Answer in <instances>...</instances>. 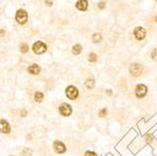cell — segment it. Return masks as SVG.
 I'll use <instances>...</instances> for the list:
<instances>
[{
	"mask_svg": "<svg viewBox=\"0 0 157 156\" xmlns=\"http://www.w3.org/2000/svg\"><path fill=\"white\" fill-rule=\"evenodd\" d=\"M95 86V81L93 78H88L86 81H85V87H86L88 89H92Z\"/></svg>",
	"mask_w": 157,
	"mask_h": 156,
	"instance_id": "cell-13",
	"label": "cell"
},
{
	"mask_svg": "<svg viewBox=\"0 0 157 156\" xmlns=\"http://www.w3.org/2000/svg\"><path fill=\"white\" fill-rule=\"evenodd\" d=\"M27 110L22 109L20 111V117L21 118H27Z\"/></svg>",
	"mask_w": 157,
	"mask_h": 156,
	"instance_id": "cell-19",
	"label": "cell"
},
{
	"mask_svg": "<svg viewBox=\"0 0 157 156\" xmlns=\"http://www.w3.org/2000/svg\"><path fill=\"white\" fill-rule=\"evenodd\" d=\"M156 1H157V0H156Z\"/></svg>",
	"mask_w": 157,
	"mask_h": 156,
	"instance_id": "cell-27",
	"label": "cell"
},
{
	"mask_svg": "<svg viewBox=\"0 0 157 156\" xmlns=\"http://www.w3.org/2000/svg\"><path fill=\"white\" fill-rule=\"evenodd\" d=\"M11 156H13V155H11Z\"/></svg>",
	"mask_w": 157,
	"mask_h": 156,
	"instance_id": "cell-26",
	"label": "cell"
},
{
	"mask_svg": "<svg viewBox=\"0 0 157 156\" xmlns=\"http://www.w3.org/2000/svg\"><path fill=\"white\" fill-rule=\"evenodd\" d=\"M129 70L133 76L137 77L141 74L142 71H143V67H142V65L139 63H133V64H131Z\"/></svg>",
	"mask_w": 157,
	"mask_h": 156,
	"instance_id": "cell-6",
	"label": "cell"
},
{
	"mask_svg": "<svg viewBox=\"0 0 157 156\" xmlns=\"http://www.w3.org/2000/svg\"><path fill=\"white\" fill-rule=\"evenodd\" d=\"M15 20L20 25L25 24L27 21V13L24 11V9H19L15 14Z\"/></svg>",
	"mask_w": 157,
	"mask_h": 156,
	"instance_id": "cell-5",
	"label": "cell"
},
{
	"mask_svg": "<svg viewBox=\"0 0 157 156\" xmlns=\"http://www.w3.org/2000/svg\"><path fill=\"white\" fill-rule=\"evenodd\" d=\"M106 92L108 93V95H109V96L111 95V93H112V91H111L110 89H107V90H106Z\"/></svg>",
	"mask_w": 157,
	"mask_h": 156,
	"instance_id": "cell-25",
	"label": "cell"
},
{
	"mask_svg": "<svg viewBox=\"0 0 157 156\" xmlns=\"http://www.w3.org/2000/svg\"><path fill=\"white\" fill-rule=\"evenodd\" d=\"M5 34H6V31L4 29H0V37H3Z\"/></svg>",
	"mask_w": 157,
	"mask_h": 156,
	"instance_id": "cell-24",
	"label": "cell"
},
{
	"mask_svg": "<svg viewBox=\"0 0 157 156\" xmlns=\"http://www.w3.org/2000/svg\"><path fill=\"white\" fill-rule=\"evenodd\" d=\"M59 113L62 117H69L72 115L73 108L72 106L67 103H62L61 105L59 106Z\"/></svg>",
	"mask_w": 157,
	"mask_h": 156,
	"instance_id": "cell-3",
	"label": "cell"
},
{
	"mask_svg": "<svg viewBox=\"0 0 157 156\" xmlns=\"http://www.w3.org/2000/svg\"><path fill=\"white\" fill-rule=\"evenodd\" d=\"M11 131V127L9 122L5 119H0V133L4 135H9Z\"/></svg>",
	"mask_w": 157,
	"mask_h": 156,
	"instance_id": "cell-7",
	"label": "cell"
},
{
	"mask_svg": "<svg viewBox=\"0 0 157 156\" xmlns=\"http://www.w3.org/2000/svg\"><path fill=\"white\" fill-rule=\"evenodd\" d=\"M45 4L48 6H52L53 5V0H45Z\"/></svg>",
	"mask_w": 157,
	"mask_h": 156,
	"instance_id": "cell-23",
	"label": "cell"
},
{
	"mask_svg": "<svg viewBox=\"0 0 157 156\" xmlns=\"http://www.w3.org/2000/svg\"><path fill=\"white\" fill-rule=\"evenodd\" d=\"M53 149L57 154H63L67 151V148L65 144H64L62 141L57 140V139L53 143Z\"/></svg>",
	"mask_w": 157,
	"mask_h": 156,
	"instance_id": "cell-4",
	"label": "cell"
},
{
	"mask_svg": "<svg viewBox=\"0 0 157 156\" xmlns=\"http://www.w3.org/2000/svg\"><path fill=\"white\" fill-rule=\"evenodd\" d=\"M44 98H45V96H44V93L41 92V91H36L34 93V101L36 103H43Z\"/></svg>",
	"mask_w": 157,
	"mask_h": 156,
	"instance_id": "cell-12",
	"label": "cell"
},
{
	"mask_svg": "<svg viewBox=\"0 0 157 156\" xmlns=\"http://www.w3.org/2000/svg\"><path fill=\"white\" fill-rule=\"evenodd\" d=\"M27 73L31 74V75H39L41 73V68L39 64L37 63H33L31 64L30 66L27 67Z\"/></svg>",
	"mask_w": 157,
	"mask_h": 156,
	"instance_id": "cell-8",
	"label": "cell"
},
{
	"mask_svg": "<svg viewBox=\"0 0 157 156\" xmlns=\"http://www.w3.org/2000/svg\"><path fill=\"white\" fill-rule=\"evenodd\" d=\"M152 57L154 60H157V49H153V51L152 52Z\"/></svg>",
	"mask_w": 157,
	"mask_h": 156,
	"instance_id": "cell-21",
	"label": "cell"
},
{
	"mask_svg": "<svg viewBox=\"0 0 157 156\" xmlns=\"http://www.w3.org/2000/svg\"><path fill=\"white\" fill-rule=\"evenodd\" d=\"M106 114H107V110L105 108H102L99 111V117H100V118H104V117L106 116Z\"/></svg>",
	"mask_w": 157,
	"mask_h": 156,
	"instance_id": "cell-18",
	"label": "cell"
},
{
	"mask_svg": "<svg viewBox=\"0 0 157 156\" xmlns=\"http://www.w3.org/2000/svg\"><path fill=\"white\" fill-rule=\"evenodd\" d=\"M28 50H29V47H28L27 43H21V45H20V52L22 54H27L28 52Z\"/></svg>",
	"mask_w": 157,
	"mask_h": 156,
	"instance_id": "cell-15",
	"label": "cell"
},
{
	"mask_svg": "<svg viewBox=\"0 0 157 156\" xmlns=\"http://www.w3.org/2000/svg\"><path fill=\"white\" fill-rule=\"evenodd\" d=\"M75 6L79 11H86V9H88V1H86V0H79V1H77V3H76Z\"/></svg>",
	"mask_w": 157,
	"mask_h": 156,
	"instance_id": "cell-11",
	"label": "cell"
},
{
	"mask_svg": "<svg viewBox=\"0 0 157 156\" xmlns=\"http://www.w3.org/2000/svg\"><path fill=\"white\" fill-rule=\"evenodd\" d=\"M72 52L73 55H79L82 52V46L80 44H75L73 45L72 48Z\"/></svg>",
	"mask_w": 157,
	"mask_h": 156,
	"instance_id": "cell-14",
	"label": "cell"
},
{
	"mask_svg": "<svg viewBox=\"0 0 157 156\" xmlns=\"http://www.w3.org/2000/svg\"><path fill=\"white\" fill-rule=\"evenodd\" d=\"M98 59V57H97V55L94 54V53H90L88 55V61L89 62H92V63H94L96 62Z\"/></svg>",
	"mask_w": 157,
	"mask_h": 156,
	"instance_id": "cell-17",
	"label": "cell"
},
{
	"mask_svg": "<svg viewBox=\"0 0 157 156\" xmlns=\"http://www.w3.org/2000/svg\"><path fill=\"white\" fill-rule=\"evenodd\" d=\"M147 94V87L143 84H139L136 87V96L137 98H143Z\"/></svg>",
	"mask_w": 157,
	"mask_h": 156,
	"instance_id": "cell-9",
	"label": "cell"
},
{
	"mask_svg": "<svg viewBox=\"0 0 157 156\" xmlns=\"http://www.w3.org/2000/svg\"><path fill=\"white\" fill-rule=\"evenodd\" d=\"M65 94L66 97L70 100H75L78 98L79 96V90L75 86L70 85L66 87L65 89Z\"/></svg>",
	"mask_w": 157,
	"mask_h": 156,
	"instance_id": "cell-1",
	"label": "cell"
},
{
	"mask_svg": "<svg viewBox=\"0 0 157 156\" xmlns=\"http://www.w3.org/2000/svg\"><path fill=\"white\" fill-rule=\"evenodd\" d=\"M85 156H98V155L96 154L94 151H86V153H85Z\"/></svg>",
	"mask_w": 157,
	"mask_h": 156,
	"instance_id": "cell-20",
	"label": "cell"
},
{
	"mask_svg": "<svg viewBox=\"0 0 157 156\" xmlns=\"http://www.w3.org/2000/svg\"><path fill=\"white\" fill-rule=\"evenodd\" d=\"M104 7H105V3H104V2H100V3L98 4V8H99V9H102Z\"/></svg>",
	"mask_w": 157,
	"mask_h": 156,
	"instance_id": "cell-22",
	"label": "cell"
},
{
	"mask_svg": "<svg viewBox=\"0 0 157 156\" xmlns=\"http://www.w3.org/2000/svg\"><path fill=\"white\" fill-rule=\"evenodd\" d=\"M134 35L137 40H143L146 37V30L145 28H143L141 27H137L134 30Z\"/></svg>",
	"mask_w": 157,
	"mask_h": 156,
	"instance_id": "cell-10",
	"label": "cell"
},
{
	"mask_svg": "<svg viewBox=\"0 0 157 156\" xmlns=\"http://www.w3.org/2000/svg\"><path fill=\"white\" fill-rule=\"evenodd\" d=\"M32 50L35 54L37 55H43L47 51V46L46 44L41 41H38L36 43H34L32 45Z\"/></svg>",
	"mask_w": 157,
	"mask_h": 156,
	"instance_id": "cell-2",
	"label": "cell"
},
{
	"mask_svg": "<svg viewBox=\"0 0 157 156\" xmlns=\"http://www.w3.org/2000/svg\"><path fill=\"white\" fill-rule=\"evenodd\" d=\"M101 41H102V35L100 33L93 34V36H92V41H93L94 43H100Z\"/></svg>",
	"mask_w": 157,
	"mask_h": 156,
	"instance_id": "cell-16",
	"label": "cell"
}]
</instances>
